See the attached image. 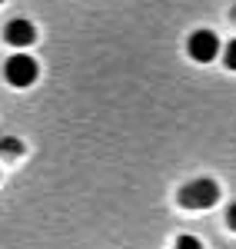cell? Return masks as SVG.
Here are the masks:
<instances>
[{
    "label": "cell",
    "mask_w": 236,
    "mask_h": 249,
    "mask_svg": "<svg viewBox=\"0 0 236 249\" xmlns=\"http://www.w3.org/2000/svg\"><path fill=\"white\" fill-rule=\"evenodd\" d=\"M0 153L3 156H20L23 153V143H20L17 136H3V140H0Z\"/></svg>",
    "instance_id": "5"
},
{
    "label": "cell",
    "mask_w": 236,
    "mask_h": 249,
    "mask_svg": "<svg viewBox=\"0 0 236 249\" xmlns=\"http://www.w3.org/2000/svg\"><path fill=\"white\" fill-rule=\"evenodd\" d=\"M219 53H223V63H226V70H236V40H230L226 47H219Z\"/></svg>",
    "instance_id": "6"
},
{
    "label": "cell",
    "mask_w": 236,
    "mask_h": 249,
    "mask_svg": "<svg viewBox=\"0 0 236 249\" xmlns=\"http://www.w3.org/2000/svg\"><path fill=\"white\" fill-rule=\"evenodd\" d=\"M3 40H7L10 47L23 50V47H30V43L37 40V30H34L30 20H10V23L3 27Z\"/></svg>",
    "instance_id": "4"
},
{
    "label": "cell",
    "mask_w": 236,
    "mask_h": 249,
    "mask_svg": "<svg viewBox=\"0 0 236 249\" xmlns=\"http://www.w3.org/2000/svg\"><path fill=\"white\" fill-rule=\"evenodd\" d=\"M219 199V186L217 179H210V176H200L193 183H186L183 190H180V203L186 206V210H206V206H213Z\"/></svg>",
    "instance_id": "1"
},
{
    "label": "cell",
    "mask_w": 236,
    "mask_h": 249,
    "mask_svg": "<svg viewBox=\"0 0 236 249\" xmlns=\"http://www.w3.org/2000/svg\"><path fill=\"white\" fill-rule=\"evenodd\" d=\"M226 223H230V230H236V203L226 210Z\"/></svg>",
    "instance_id": "8"
},
{
    "label": "cell",
    "mask_w": 236,
    "mask_h": 249,
    "mask_svg": "<svg viewBox=\"0 0 236 249\" xmlns=\"http://www.w3.org/2000/svg\"><path fill=\"white\" fill-rule=\"evenodd\" d=\"M186 53L197 60V63H210V60L219 57V37L213 34V30H193L190 34V40H186Z\"/></svg>",
    "instance_id": "3"
},
{
    "label": "cell",
    "mask_w": 236,
    "mask_h": 249,
    "mask_svg": "<svg viewBox=\"0 0 236 249\" xmlns=\"http://www.w3.org/2000/svg\"><path fill=\"white\" fill-rule=\"evenodd\" d=\"M37 60L30 57V53H14V57H7L3 63V77L10 87H30L34 80H37Z\"/></svg>",
    "instance_id": "2"
},
{
    "label": "cell",
    "mask_w": 236,
    "mask_h": 249,
    "mask_svg": "<svg viewBox=\"0 0 236 249\" xmlns=\"http://www.w3.org/2000/svg\"><path fill=\"white\" fill-rule=\"evenodd\" d=\"M173 249H203V246H200V239H197V236H180Z\"/></svg>",
    "instance_id": "7"
}]
</instances>
